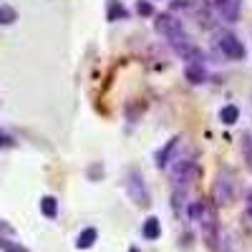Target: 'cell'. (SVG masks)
<instances>
[{"mask_svg":"<svg viewBox=\"0 0 252 252\" xmlns=\"http://www.w3.org/2000/svg\"><path fill=\"white\" fill-rule=\"evenodd\" d=\"M187 217H192V220L199 222L204 245L209 250H217V245H220V220H217L215 199H199V202H194L192 207H189Z\"/></svg>","mask_w":252,"mask_h":252,"instance_id":"1","label":"cell"},{"mask_svg":"<svg viewBox=\"0 0 252 252\" xmlns=\"http://www.w3.org/2000/svg\"><path fill=\"white\" fill-rule=\"evenodd\" d=\"M212 199L220 207H227L237 199V182L229 169H220V174L215 179V189H212Z\"/></svg>","mask_w":252,"mask_h":252,"instance_id":"2","label":"cell"},{"mask_svg":"<svg viewBox=\"0 0 252 252\" xmlns=\"http://www.w3.org/2000/svg\"><path fill=\"white\" fill-rule=\"evenodd\" d=\"M126 194H129V199L139 207L149 204V192H146V184H144L141 172L136 169V166H131V169L126 172Z\"/></svg>","mask_w":252,"mask_h":252,"instance_id":"3","label":"cell"},{"mask_svg":"<svg viewBox=\"0 0 252 252\" xmlns=\"http://www.w3.org/2000/svg\"><path fill=\"white\" fill-rule=\"evenodd\" d=\"M169 174H172V179H174L177 187H184V184H189V182H194V177H197V166H194L192 159H187V157H182V159H172V164H169Z\"/></svg>","mask_w":252,"mask_h":252,"instance_id":"4","label":"cell"},{"mask_svg":"<svg viewBox=\"0 0 252 252\" xmlns=\"http://www.w3.org/2000/svg\"><path fill=\"white\" fill-rule=\"evenodd\" d=\"M154 28H157V33H161L166 40H172V38H177V35L184 33L182 20H179L174 13H159L157 20H154Z\"/></svg>","mask_w":252,"mask_h":252,"instance_id":"5","label":"cell"},{"mask_svg":"<svg viewBox=\"0 0 252 252\" xmlns=\"http://www.w3.org/2000/svg\"><path fill=\"white\" fill-rule=\"evenodd\" d=\"M169 43H172V48L177 51V56H182V58L189 61V63H202V61H204V53H202V51H199V48H197L184 33L177 35V38H172Z\"/></svg>","mask_w":252,"mask_h":252,"instance_id":"6","label":"cell"},{"mask_svg":"<svg viewBox=\"0 0 252 252\" xmlns=\"http://www.w3.org/2000/svg\"><path fill=\"white\" fill-rule=\"evenodd\" d=\"M217 43H220L222 56H227L229 61H242V58H245V46L237 40V35H232V33H222V35L217 38Z\"/></svg>","mask_w":252,"mask_h":252,"instance_id":"7","label":"cell"},{"mask_svg":"<svg viewBox=\"0 0 252 252\" xmlns=\"http://www.w3.org/2000/svg\"><path fill=\"white\" fill-rule=\"evenodd\" d=\"M240 8H242V0H217V5H215L220 18L227 20V23H235L240 18Z\"/></svg>","mask_w":252,"mask_h":252,"instance_id":"8","label":"cell"},{"mask_svg":"<svg viewBox=\"0 0 252 252\" xmlns=\"http://www.w3.org/2000/svg\"><path fill=\"white\" fill-rule=\"evenodd\" d=\"M179 141H182V139H179V136H174V139H172V141L166 144L164 149L157 154V164H159V169H164V166H169V164H172V154H174V149L179 146Z\"/></svg>","mask_w":252,"mask_h":252,"instance_id":"9","label":"cell"},{"mask_svg":"<svg viewBox=\"0 0 252 252\" xmlns=\"http://www.w3.org/2000/svg\"><path fill=\"white\" fill-rule=\"evenodd\" d=\"M184 78L189 83H204L207 81V71H204L202 63H189V66L184 68Z\"/></svg>","mask_w":252,"mask_h":252,"instance_id":"10","label":"cell"},{"mask_svg":"<svg viewBox=\"0 0 252 252\" xmlns=\"http://www.w3.org/2000/svg\"><path fill=\"white\" fill-rule=\"evenodd\" d=\"M129 18V10H126L119 0H109V5H106V20H126Z\"/></svg>","mask_w":252,"mask_h":252,"instance_id":"11","label":"cell"},{"mask_svg":"<svg viewBox=\"0 0 252 252\" xmlns=\"http://www.w3.org/2000/svg\"><path fill=\"white\" fill-rule=\"evenodd\" d=\"M141 232H144L146 240H159V237H161V224H159V220H157V217H149V220L144 222Z\"/></svg>","mask_w":252,"mask_h":252,"instance_id":"12","label":"cell"},{"mask_svg":"<svg viewBox=\"0 0 252 252\" xmlns=\"http://www.w3.org/2000/svg\"><path fill=\"white\" fill-rule=\"evenodd\" d=\"M220 119H222V124L232 126V124H237V119H240V109L235 106V103H229V106H224V109L220 111Z\"/></svg>","mask_w":252,"mask_h":252,"instance_id":"13","label":"cell"},{"mask_svg":"<svg viewBox=\"0 0 252 252\" xmlns=\"http://www.w3.org/2000/svg\"><path fill=\"white\" fill-rule=\"evenodd\" d=\"M96 237H98V232H96L94 227H89V229H83V232L78 235V242H76V245H78L81 250H86V247H94Z\"/></svg>","mask_w":252,"mask_h":252,"instance_id":"14","label":"cell"},{"mask_svg":"<svg viewBox=\"0 0 252 252\" xmlns=\"http://www.w3.org/2000/svg\"><path fill=\"white\" fill-rule=\"evenodd\" d=\"M15 20H18V13L10 5H0V23L10 26V23H15Z\"/></svg>","mask_w":252,"mask_h":252,"instance_id":"15","label":"cell"},{"mask_svg":"<svg viewBox=\"0 0 252 252\" xmlns=\"http://www.w3.org/2000/svg\"><path fill=\"white\" fill-rule=\"evenodd\" d=\"M40 209H43V215H46V217H56L58 204H56L53 197H43V199H40Z\"/></svg>","mask_w":252,"mask_h":252,"instance_id":"16","label":"cell"},{"mask_svg":"<svg viewBox=\"0 0 252 252\" xmlns=\"http://www.w3.org/2000/svg\"><path fill=\"white\" fill-rule=\"evenodd\" d=\"M172 10L174 13H194L192 0H172Z\"/></svg>","mask_w":252,"mask_h":252,"instance_id":"17","label":"cell"},{"mask_svg":"<svg viewBox=\"0 0 252 252\" xmlns=\"http://www.w3.org/2000/svg\"><path fill=\"white\" fill-rule=\"evenodd\" d=\"M136 13L141 18H149V15H154V5L146 3V0H139V3H136Z\"/></svg>","mask_w":252,"mask_h":252,"instance_id":"18","label":"cell"},{"mask_svg":"<svg viewBox=\"0 0 252 252\" xmlns=\"http://www.w3.org/2000/svg\"><path fill=\"white\" fill-rule=\"evenodd\" d=\"M242 149H245V157H247V161H250V166H252V139H250V136L242 139Z\"/></svg>","mask_w":252,"mask_h":252,"instance_id":"19","label":"cell"},{"mask_svg":"<svg viewBox=\"0 0 252 252\" xmlns=\"http://www.w3.org/2000/svg\"><path fill=\"white\" fill-rule=\"evenodd\" d=\"M0 247L3 250H8V252H26L20 245H13V242H8V240H0Z\"/></svg>","mask_w":252,"mask_h":252,"instance_id":"20","label":"cell"},{"mask_svg":"<svg viewBox=\"0 0 252 252\" xmlns=\"http://www.w3.org/2000/svg\"><path fill=\"white\" fill-rule=\"evenodd\" d=\"M10 144H13V141H10V139L3 134V131H0V146H10Z\"/></svg>","mask_w":252,"mask_h":252,"instance_id":"21","label":"cell"},{"mask_svg":"<svg viewBox=\"0 0 252 252\" xmlns=\"http://www.w3.org/2000/svg\"><path fill=\"white\" fill-rule=\"evenodd\" d=\"M247 212H250V215H252V192H250V194H247Z\"/></svg>","mask_w":252,"mask_h":252,"instance_id":"22","label":"cell"},{"mask_svg":"<svg viewBox=\"0 0 252 252\" xmlns=\"http://www.w3.org/2000/svg\"><path fill=\"white\" fill-rule=\"evenodd\" d=\"M204 5H209V8H215V5H217V0H204Z\"/></svg>","mask_w":252,"mask_h":252,"instance_id":"23","label":"cell"},{"mask_svg":"<svg viewBox=\"0 0 252 252\" xmlns=\"http://www.w3.org/2000/svg\"><path fill=\"white\" fill-rule=\"evenodd\" d=\"M129 252H139V250H136V247H131V250H129Z\"/></svg>","mask_w":252,"mask_h":252,"instance_id":"24","label":"cell"}]
</instances>
